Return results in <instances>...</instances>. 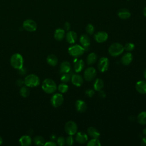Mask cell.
Segmentation results:
<instances>
[{
    "label": "cell",
    "instance_id": "6da1fadb",
    "mask_svg": "<svg viewBox=\"0 0 146 146\" xmlns=\"http://www.w3.org/2000/svg\"><path fill=\"white\" fill-rule=\"evenodd\" d=\"M42 90L47 94L54 93L57 88V86L55 82L50 78L44 79L42 84Z\"/></svg>",
    "mask_w": 146,
    "mask_h": 146
},
{
    "label": "cell",
    "instance_id": "7a4b0ae2",
    "mask_svg": "<svg viewBox=\"0 0 146 146\" xmlns=\"http://www.w3.org/2000/svg\"><path fill=\"white\" fill-rule=\"evenodd\" d=\"M10 63L14 68L21 70L23 68V58L19 53L14 54L10 58Z\"/></svg>",
    "mask_w": 146,
    "mask_h": 146
},
{
    "label": "cell",
    "instance_id": "3957f363",
    "mask_svg": "<svg viewBox=\"0 0 146 146\" xmlns=\"http://www.w3.org/2000/svg\"><path fill=\"white\" fill-rule=\"evenodd\" d=\"M124 46L119 43H113L108 48V52L112 56H117L123 53Z\"/></svg>",
    "mask_w": 146,
    "mask_h": 146
},
{
    "label": "cell",
    "instance_id": "277c9868",
    "mask_svg": "<svg viewBox=\"0 0 146 146\" xmlns=\"http://www.w3.org/2000/svg\"><path fill=\"white\" fill-rule=\"evenodd\" d=\"M24 83L27 87H36L40 83V80L35 74H29L25 78Z\"/></svg>",
    "mask_w": 146,
    "mask_h": 146
},
{
    "label": "cell",
    "instance_id": "5b68a950",
    "mask_svg": "<svg viewBox=\"0 0 146 146\" xmlns=\"http://www.w3.org/2000/svg\"><path fill=\"white\" fill-rule=\"evenodd\" d=\"M68 52L70 55L74 57H79L84 53V48L82 46L75 44L68 48Z\"/></svg>",
    "mask_w": 146,
    "mask_h": 146
},
{
    "label": "cell",
    "instance_id": "8992f818",
    "mask_svg": "<svg viewBox=\"0 0 146 146\" xmlns=\"http://www.w3.org/2000/svg\"><path fill=\"white\" fill-rule=\"evenodd\" d=\"M64 129L69 135H74L77 132L78 126L74 121H68L65 124Z\"/></svg>",
    "mask_w": 146,
    "mask_h": 146
},
{
    "label": "cell",
    "instance_id": "52a82bcc",
    "mask_svg": "<svg viewBox=\"0 0 146 146\" xmlns=\"http://www.w3.org/2000/svg\"><path fill=\"white\" fill-rule=\"evenodd\" d=\"M23 29L29 32L35 31L37 29L36 23L33 19H28L25 20L23 23Z\"/></svg>",
    "mask_w": 146,
    "mask_h": 146
},
{
    "label": "cell",
    "instance_id": "ba28073f",
    "mask_svg": "<svg viewBox=\"0 0 146 146\" xmlns=\"http://www.w3.org/2000/svg\"><path fill=\"white\" fill-rule=\"evenodd\" d=\"M64 100L63 95L60 93L54 94L51 98V103L52 106L55 108L60 106Z\"/></svg>",
    "mask_w": 146,
    "mask_h": 146
},
{
    "label": "cell",
    "instance_id": "9c48e42d",
    "mask_svg": "<svg viewBox=\"0 0 146 146\" xmlns=\"http://www.w3.org/2000/svg\"><path fill=\"white\" fill-rule=\"evenodd\" d=\"M96 74V70L95 68L92 67H88L84 70V78L87 81H91L95 78Z\"/></svg>",
    "mask_w": 146,
    "mask_h": 146
},
{
    "label": "cell",
    "instance_id": "30bf717a",
    "mask_svg": "<svg viewBox=\"0 0 146 146\" xmlns=\"http://www.w3.org/2000/svg\"><path fill=\"white\" fill-rule=\"evenodd\" d=\"M109 64L110 62L108 59L106 57H102L98 61V68L100 72H103L108 70Z\"/></svg>",
    "mask_w": 146,
    "mask_h": 146
},
{
    "label": "cell",
    "instance_id": "8fae6325",
    "mask_svg": "<svg viewBox=\"0 0 146 146\" xmlns=\"http://www.w3.org/2000/svg\"><path fill=\"white\" fill-rule=\"evenodd\" d=\"M108 34L105 31H98L94 35V39L98 43L104 42L108 39Z\"/></svg>",
    "mask_w": 146,
    "mask_h": 146
},
{
    "label": "cell",
    "instance_id": "7c38bea8",
    "mask_svg": "<svg viewBox=\"0 0 146 146\" xmlns=\"http://www.w3.org/2000/svg\"><path fill=\"white\" fill-rule=\"evenodd\" d=\"M135 88L136 91L140 94H146V80L138 81L135 85Z\"/></svg>",
    "mask_w": 146,
    "mask_h": 146
},
{
    "label": "cell",
    "instance_id": "4fadbf2b",
    "mask_svg": "<svg viewBox=\"0 0 146 146\" xmlns=\"http://www.w3.org/2000/svg\"><path fill=\"white\" fill-rule=\"evenodd\" d=\"M117 16L121 19H127L131 17V12L129 10L125 8L119 9L117 13Z\"/></svg>",
    "mask_w": 146,
    "mask_h": 146
},
{
    "label": "cell",
    "instance_id": "5bb4252c",
    "mask_svg": "<svg viewBox=\"0 0 146 146\" xmlns=\"http://www.w3.org/2000/svg\"><path fill=\"white\" fill-rule=\"evenodd\" d=\"M72 83L78 87L82 86L83 83V78L79 74H74L71 78Z\"/></svg>",
    "mask_w": 146,
    "mask_h": 146
},
{
    "label": "cell",
    "instance_id": "9a60e30c",
    "mask_svg": "<svg viewBox=\"0 0 146 146\" xmlns=\"http://www.w3.org/2000/svg\"><path fill=\"white\" fill-rule=\"evenodd\" d=\"M75 140L78 143L84 144L88 140V136L83 132H79L76 134Z\"/></svg>",
    "mask_w": 146,
    "mask_h": 146
},
{
    "label": "cell",
    "instance_id": "2e32d148",
    "mask_svg": "<svg viewBox=\"0 0 146 146\" xmlns=\"http://www.w3.org/2000/svg\"><path fill=\"white\" fill-rule=\"evenodd\" d=\"M66 39L67 42H68L69 43H74L77 39V34L74 31H69L66 34Z\"/></svg>",
    "mask_w": 146,
    "mask_h": 146
},
{
    "label": "cell",
    "instance_id": "e0dca14e",
    "mask_svg": "<svg viewBox=\"0 0 146 146\" xmlns=\"http://www.w3.org/2000/svg\"><path fill=\"white\" fill-rule=\"evenodd\" d=\"M133 60V55L130 52L125 53L123 55L121 59V62L123 65H129Z\"/></svg>",
    "mask_w": 146,
    "mask_h": 146
},
{
    "label": "cell",
    "instance_id": "ac0fdd59",
    "mask_svg": "<svg viewBox=\"0 0 146 146\" xmlns=\"http://www.w3.org/2000/svg\"><path fill=\"white\" fill-rule=\"evenodd\" d=\"M75 107L79 112H83L87 109L86 103L82 100H78L75 102Z\"/></svg>",
    "mask_w": 146,
    "mask_h": 146
},
{
    "label": "cell",
    "instance_id": "d6986e66",
    "mask_svg": "<svg viewBox=\"0 0 146 146\" xmlns=\"http://www.w3.org/2000/svg\"><path fill=\"white\" fill-rule=\"evenodd\" d=\"M65 35V31L64 30L59 28L55 30L54 32V38L58 41L62 40Z\"/></svg>",
    "mask_w": 146,
    "mask_h": 146
},
{
    "label": "cell",
    "instance_id": "ffe728a7",
    "mask_svg": "<svg viewBox=\"0 0 146 146\" xmlns=\"http://www.w3.org/2000/svg\"><path fill=\"white\" fill-rule=\"evenodd\" d=\"M80 44L84 47H88L90 45V38L87 34H82L79 39Z\"/></svg>",
    "mask_w": 146,
    "mask_h": 146
},
{
    "label": "cell",
    "instance_id": "44dd1931",
    "mask_svg": "<svg viewBox=\"0 0 146 146\" xmlns=\"http://www.w3.org/2000/svg\"><path fill=\"white\" fill-rule=\"evenodd\" d=\"M87 133L89 136L92 138L98 139L100 136L98 130L93 127H90L87 128Z\"/></svg>",
    "mask_w": 146,
    "mask_h": 146
},
{
    "label": "cell",
    "instance_id": "7402d4cb",
    "mask_svg": "<svg viewBox=\"0 0 146 146\" xmlns=\"http://www.w3.org/2000/svg\"><path fill=\"white\" fill-rule=\"evenodd\" d=\"M71 70V65L70 62L67 61H63L60 65V72L61 73L68 72Z\"/></svg>",
    "mask_w": 146,
    "mask_h": 146
},
{
    "label": "cell",
    "instance_id": "603a6c76",
    "mask_svg": "<svg viewBox=\"0 0 146 146\" xmlns=\"http://www.w3.org/2000/svg\"><path fill=\"white\" fill-rule=\"evenodd\" d=\"M19 141L21 145L23 146H28L30 145L31 143V139L29 136L24 135L21 137Z\"/></svg>",
    "mask_w": 146,
    "mask_h": 146
},
{
    "label": "cell",
    "instance_id": "cb8c5ba5",
    "mask_svg": "<svg viewBox=\"0 0 146 146\" xmlns=\"http://www.w3.org/2000/svg\"><path fill=\"white\" fill-rule=\"evenodd\" d=\"M84 67V62L82 59L78 60L74 64V70L76 72H79L83 70Z\"/></svg>",
    "mask_w": 146,
    "mask_h": 146
},
{
    "label": "cell",
    "instance_id": "d4e9b609",
    "mask_svg": "<svg viewBox=\"0 0 146 146\" xmlns=\"http://www.w3.org/2000/svg\"><path fill=\"white\" fill-rule=\"evenodd\" d=\"M93 86H94V88L95 91H99L102 90V89L103 88V87L104 86V82L102 79L97 78L95 80Z\"/></svg>",
    "mask_w": 146,
    "mask_h": 146
},
{
    "label": "cell",
    "instance_id": "484cf974",
    "mask_svg": "<svg viewBox=\"0 0 146 146\" xmlns=\"http://www.w3.org/2000/svg\"><path fill=\"white\" fill-rule=\"evenodd\" d=\"M46 60L47 63L51 66H55L58 63V58L54 54L49 55L47 57Z\"/></svg>",
    "mask_w": 146,
    "mask_h": 146
},
{
    "label": "cell",
    "instance_id": "4316f807",
    "mask_svg": "<svg viewBox=\"0 0 146 146\" xmlns=\"http://www.w3.org/2000/svg\"><path fill=\"white\" fill-rule=\"evenodd\" d=\"M97 59H98L97 55L94 52H91L90 54H88V55L87 57V63H88V64H90V65L93 64L96 62V61L97 60Z\"/></svg>",
    "mask_w": 146,
    "mask_h": 146
},
{
    "label": "cell",
    "instance_id": "83f0119b",
    "mask_svg": "<svg viewBox=\"0 0 146 146\" xmlns=\"http://www.w3.org/2000/svg\"><path fill=\"white\" fill-rule=\"evenodd\" d=\"M137 121L141 125L146 124V111L140 112L137 117Z\"/></svg>",
    "mask_w": 146,
    "mask_h": 146
},
{
    "label": "cell",
    "instance_id": "f1b7e54d",
    "mask_svg": "<svg viewBox=\"0 0 146 146\" xmlns=\"http://www.w3.org/2000/svg\"><path fill=\"white\" fill-rule=\"evenodd\" d=\"M20 94L23 98L27 97L30 94V91L27 86H23L20 90Z\"/></svg>",
    "mask_w": 146,
    "mask_h": 146
},
{
    "label": "cell",
    "instance_id": "f546056e",
    "mask_svg": "<svg viewBox=\"0 0 146 146\" xmlns=\"http://www.w3.org/2000/svg\"><path fill=\"white\" fill-rule=\"evenodd\" d=\"M34 143L38 145H44V143H45L44 139H43V137L40 136H38L35 137L34 139Z\"/></svg>",
    "mask_w": 146,
    "mask_h": 146
},
{
    "label": "cell",
    "instance_id": "4dcf8cb0",
    "mask_svg": "<svg viewBox=\"0 0 146 146\" xmlns=\"http://www.w3.org/2000/svg\"><path fill=\"white\" fill-rule=\"evenodd\" d=\"M58 89L59 90V91L61 93H65L68 90V86L67 84H66L65 83H60L58 87Z\"/></svg>",
    "mask_w": 146,
    "mask_h": 146
},
{
    "label": "cell",
    "instance_id": "1f68e13d",
    "mask_svg": "<svg viewBox=\"0 0 146 146\" xmlns=\"http://www.w3.org/2000/svg\"><path fill=\"white\" fill-rule=\"evenodd\" d=\"M88 146H100L101 143L98 139L93 138L87 143Z\"/></svg>",
    "mask_w": 146,
    "mask_h": 146
},
{
    "label": "cell",
    "instance_id": "d6a6232c",
    "mask_svg": "<svg viewBox=\"0 0 146 146\" xmlns=\"http://www.w3.org/2000/svg\"><path fill=\"white\" fill-rule=\"evenodd\" d=\"M71 75L70 74H68V72L66 73H63L62 75L61 76L60 78V80L63 83H67L68 82H69L71 79Z\"/></svg>",
    "mask_w": 146,
    "mask_h": 146
},
{
    "label": "cell",
    "instance_id": "836d02e7",
    "mask_svg": "<svg viewBox=\"0 0 146 146\" xmlns=\"http://www.w3.org/2000/svg\"><path fill=\"white\" fill-rule=\"evenodd\" d=\"M86 31L89 35H92L95 31V27L92 24H88L86 27Z\"/></svg>",
    "mask_w": 146,
    "mask_h": 146
},
{
    "label": "cell",
    "instance_id": "e575fe53",
    "mask_svg": "<svg viewBox=\"0 0 146 146\" xmlns=\"http://www.w3.org/2000/svg\"><path fill=\"white\" fill-rule=\"evenodd\" d=\"M124 48L127 51H132L135 48V44L132 43H127L124 46Z\"/></svg>",
    "mask_w": 146,
    "mask_h": 146
},
{
    "label": "cell",
    "instance_id": "d590c367",
    "mask_svg": "<svg viewBox=\"0 0 146 146\" xmlns=\"http://www.w3.org/2000/svg\"><path fill=\"white\" fill-rule=\"evenodd\" d=\"M66 143L68 145H73L74 143V137H72V135H70L66 138Z\"/></svg>",
    "mask_w": 146,
    "mask_h": 146
},
{
    "label": "cell",
    "instance_id": "8d00e7d4",
    "mask_svg": "<svg viewBox=\"0 0 146 146\" xmlns=\"http://www.w3.org/2000/svg\"><path fill=\"white\" fill-rule=\"evenodd\" d=\"M66 143V139L63 136H59L57 139V144L59 145H64Z\"/></svg>",
    "mask_w": 146,
    "mask_h": 146
},
{
    "label": "cell",
    "instance_id": "74e56055",
    "mask_svg": "<svg viewBox=\"0 0 146 146\" xmlns=\"http://www.w3.org/2000/svg\"><path fill=\"white\" fill-rule=\"evenodd\" d=\"M95 92L92 89H88L86 91V94L88 96V97H92V96L94 95Z\"/></svg>",
    "mask_w": 146,
    "mask_h": 146
},
{
    "label": "cell",
    "instance_id": "f35d334b",
    "mask_svg": "<svg viewBox=\"0 0 146 146\" xmlns=\"http://www.w3.org/2000/svg\"><path fill=\"white\" fill-rule=\"evenodd\" d=\"M56 144H57L55 143L54 141H47V142L45 143L44 145H46V146H55V145H56Z\"/></svg>",
    "mask_w": 146,
    "mask_h": 146
},
{
    "label": "cell",
    "instance_id": "ab89813d",
    "mask_svg": "<svg viewBox=\"0 0 146 146\" xmlns=\"http://www.w3.org/2000/svg\"><path fill=\"white\" fill-rule=\"evenodd\" d=\"M71 27V25H70V23L68 22H66L64 24V29L65 30H69L70 29Z\"/></svg>",
    "mask_w": 146,
    "mask_h": 146
},
{
    "label": "cell",
    "instance_id": "60d3db41",
    "mask_svg": "<svg viewBox=\"0 0 146 146\" xmlns=\"http://www.w3.org/2000/svg\"><path fill=\"white\" fill-rule=\"evenodd\" d=\"M99 96L101 98H104L106 97V93L103 91H99Z\"/></svg>",
    "mask_w": 146,
    "mask_h": 146
},
{
    "label": "cell",
    "instance_id": "b9f144b4",
    "mask_svg": "<svg viewBox=\"0 0 146 146\" xmlns=\"http://www.w3.org/2000/svg\"><path fill=\"white\" fill-rule=\"evenodd\" d=\"M141 145L143 146H146V137H144L142 139L141 141Z\"/></svg>",
    "mask_w": 146,
    "mask_h": 146
},
{
    "label": "cell",
    "instance_id": "7bdbcfd3",
    "mask_svg": "<svg viewBox=\"0 0 146 146\" xmlns=\"http://www.w3.org/2000/svg\"><path fill=\"white\" fill-rule=\"evenodd\" d=\"M143 14L145 17H146V6L144 7V8L143 10Z\"/></svg>",
    "mask_w": 146,
    "mask_h": 146
},
{
    "label": "cell",
    "instance_id": "ee69618b",
    "mask_svg": "<svg viewBox=\"0 0 146 146\" xmlns=\"http://www.w3.org/2000/svg\"><path fill=\"white\" fill-rule=\"evenodd\" d=\"M143 134H144L145 135H146V128H145L143 130Z\"/></svg>",
    "mask_w": 146,
    "mask_h": 146
},
{
    "label": "cell",
    "instance_id": "f6af8a7d",
    "mask_svg": "<svg viewBox=\"0 0 146 146\" xmlns=\"http://www.w3.org/2000/svg\"><path fill=\"white\" fill-rule=\"evenodd\" d=\"M143 75H144V78H145V79H146V69L144 70V74H143Z\"/></svg>",
    "mask_w": 146,
    "mask_h": 146
},
{
    "label": "cell",
    "instance_id": "bcb514c9",
    "mask_svg": "<svg viewBox=\"0 0 146 146\" xmlns=\"http://www.w3.org/2000/svg\"><path fill=\"white\" fill-rule=\"evenodd\" d=\"M2 142H3V140H2V137L0 136V145H1V144H2Z\"/></svg>",
    "mask_w": 146,
    "mask_h": 146
},
{
    "label": "cell",
    "instance_id": "7dc6e473",
    "mask_svg": "<svg viewBox=\"0 0 146 146\" xmlns=\"http://www.w3.org/2000/svg\"><path fill=\"white\" fill-rule=\"evenodd\" d=\"M127 1H129V0H127Z\"/></svg>",
    "mask_w": 146,
    "mask_h": 146
}]
</instances>
